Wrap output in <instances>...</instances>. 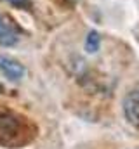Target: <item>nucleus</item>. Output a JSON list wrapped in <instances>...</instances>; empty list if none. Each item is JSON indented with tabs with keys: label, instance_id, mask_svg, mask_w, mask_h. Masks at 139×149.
Returning <instances> with one entry per match:
<instances>
[{
	"label": "nucleus",
	"instance_id": "7ed1b4c3",
	"mask_svg": "<svg viewBox=\"0 0 139 149\" xmlns=\"http://www.w3.org/2000/svg\"><path fill=\"white\" fill-rule=\"evenodd\" d=\"M124 114L131 125L139 128V90H132L124 99Z\"/></svg>",
	"mask_w": 139,
	"mask_h": 149
},
{
	"label": "nucleus",
	"instance_id": "423d86ee",
	"mask_svg": "<svg viewBox=\"0 0 139 149\" xmlns=\"http://www.w3.org/2000/svg\"><path fill=\"white\" fill-rule=\"evenodd\" d=\"M5 2H9L11 5L19 7V9H28V7L32 5V2H30V0H5Z\"/></svg>",
	"mask_w": 139,
	"mask_h": 149
},
{
	"label": "nucleus",
	"instance_id": "0eeeda50",
	"mask_svg": "<svg viewBox=\"0 0 139 149\" xmlns=\"http://www.w3.org/2000/svg\"><path fill=\"white\" fill-rule=\"evenodd\" d=\"M2 92H4V85H0V94H2Z\"/></svg>",
	"mask_w": 139,
	"mask_h": 149
},
{
	"label": "nucleus",
	"instance_id": "f257e3e1",
	"mask_svg": "<svg viewBox=\"0 0 139 149\" xmlns=\"http://www.w3.org/2000/svg\"><path fill=\"white\" fill-rule=\"evenodd\" d=\"M35 127L28 118L11 111L0 109V146L7 149H19L32 142Z\"/></svg>",
	"mask_w": 139,
	"mask_h": 149
},
{
	"label": "nucleus",
	"instance_id": "6e6552de",
	"mask_svg": "<svg viewBox=\"0 0 139 149\" xmlns=\"http://www.w3.org/2000/svg\"><path fill=\"white\" fill-rule=\"evenodd\" d=\"M68 2H70V3H73V2H75V0H68Z\"/></svg>",
	"mask_w": 139,
	"mask_h": 149
},
{
	"label": "nucleus",
	"instance_id": "f03ea898",
	"mask_svg": "<svg viewBox=\"0 0 139 149\" xmlns=\"http://www.w3.org/2000/svg\"><path fill=\"white\" fill-rule=\"evenodd\" d=\"M21 38V28L16 24L12 17L0 12V45L14 47Z\"/></svg>",
	"mask_w": 139,
	"mask_h": 149
},
{
	"label": "nucleus",
	"instance_id": "39448f33",
	"mask_svg": "<svg viewBox=\"0 0 139 149\" xmlns=\"http://www.w3.org/2000/svg\"><path fill=\"white\" fill-rule=\"evenodd\" d=\"M99 43H101V37H99V33L98 31H91L89 33V37L85 40V49H87V52H96L98 49H99Z\"/></svg>",
	"mask_w": 139,
	"mask_h": 149
},
{
	"label": "nucleus",
	"instance_id": "20e7f679",
	"mask_svg": "<svg viewBox=\"0 0 139 149\" xmlns=\"http://www.w3.org/2000/svg\"><path fill=\"white\" fill-rule=\"evenodd\" d=\"M0 71L5 74L9 80H21L25 76V66L14 61L12 57L0 56Z\"/></svg>",
	"mask_w": 139,
	"mask_h": 149
}]
</instances>
